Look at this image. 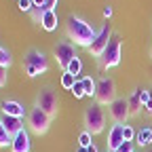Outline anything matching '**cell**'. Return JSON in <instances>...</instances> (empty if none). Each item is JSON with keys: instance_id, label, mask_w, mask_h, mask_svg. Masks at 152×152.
Masks as SVG:
<instances>
[{"instance_id": "cell-1", "label": "cell", "mask_w": 152, "mask_h": 152, "mask_svg": "<svg viewBox=\"0 0 152 152\" xmlns=\"http://www.w3.org/2000/svg\"><path fill=\"white\" fill-rule=\"evenodd\" d=\"M66 32L70 36V40H74V45H78V47H85L89 49V45L93 42V38H95V32L91 23H87L85 19L80 17H74L70 15L68 17V21H66Z\"/></svg>"}, {"instance_id": "cell-2", "label": "cell", "mask_w": 152, "mask_h": 152, "mask_svg": "<svg viewBox=\"0 0 152 152\" xmlns=\"http://www.w3.org/2000/svg\"><path fill=\"white\" fill-rule=\"evenodd\" d=\"M85 125H87V131L91 133V135H97V133L104 131V127H106V114H104V108L97 102L87 106V110H85Z\"/></svg>"}, {"instance_id": "cell-3", "label": "cell", "mask_w": 152, "mask_h": 152, "mask_svg": "<svg viewBox=\"0 0 152 152\" xmlns=\"http://www.w3.org/2000/svg\"><path fill=\"white\" fill-rule=\"evenodd\" d=\"M116 99V85L110 76H102L97 80V91H95V102L99 106H110Z\"/></svg>"}, {"instance_id": "cell-4", "label": "cell", "mask_w": 152, "mask_h": 152, "mask_svg": "<svg viewBox=\"0 0 152 152\" xmlns=\"http://www.w3.org/2000/svg\"><path fill=\"white\" fill-rule=\"evenodd\" d=\"M36 108H40L45 114H49V116H57V108H59V99H57V93L51 89V87H45L40 89V93H38L36 97Z\"/></svg>"}, {"instance_id": "cell-5", "label": "cell", "mask_w": 152, "mask_h": 152, "mask_svg": "<svg viewBox=\"0 0 152 152\" xmlns=\"http://www.w3.org/2000/svg\"><path fill=\"white\" fill-rule=\"evenodd\" d=\"M97 59H99V66H102L104 70L114 68V66L121 64V38H118V36H112L110 45L106 47V51L97 57Z\"/></svg>"}, {"instance_id": "cell-6", "label": "cell", "mask_w": 152, "mask_h": 152, "mask_svg": "<svg viewBox=\"0 0 152 152\" xmlns=\"http://www.w3.org/2000/svg\"><path fill=\"white\" fill-rule=\"evenodd\" d=\"M110 40H112V26L110 23H104L102 26V30L95 34V38H93V42L89 45V53L93 55V57H99L104 51H106V47L110 45Z\"/></svg>"}, {"instance_id": "cell-7", "label": "cell", "mask_w": 152, "mask_h": 152, "mask_svg": "<svg viewBox=\"0 0 152 152\" xmlns=\"http://www.w3.org/2000/svg\"><path fill=\"white\" fill-rule=\"evenodd\" d=\"M28 123H30V129L40 135V133H45V131L49 129L51 116H49V114H45L40 108H32V110H30V116H28Z\"/></svg>"}, {"instance_id": "cell-8", "label": "cell", "mask_w": 152, "mask_h": 152, "mask_svg": "<svg viewBox=\"0 0 152 152\" xmlns=\"http://www.w3.org/2000/svg\"><path fill=\"white\" fill-rule=\"evenodd\" d=\"M53 53H55L57 64L64 68V72H66L68 64L74 59V57H78V55H76V51H74V45H72V42H68V40H64V42H59V45H55Z\"/></svg>"}, {"instance_id": "cell-9", "label": "cell", "mask_w": 152, "mask_h": 152, "mask_svg": "<svg viewBox=\"0 0 152 152\" xmlns=\"http://www.w3.org/2000/svg\"><path fill=\"white\" fill-rule=\"evenodd\" d=\"M110 114H112V118L116 121L118 125H123V123H127V118L131 116L129 114V104H127V99L123 97V99H114L112 104H110Z\"/></svg>"}, {"instance_id": "cell-10", "label": "cell", "mask_w": 152, "mask_h": 152, "mask_svg": "<svg viewBox=\"0 0 152 152\" xmlns=\"http://www.w3.org/2000/svg\"><path fill=\"white\" fill-rule=\"evenodd\" d=\"M23 64H30V66H34L38 72H40V74L49 70V61H47L45 53L36 51V49H30V51L26 53V57H23Z\"/></svg>"}, {"instance_id": "cell-11", "label": "cell", "mask_w": 152, "mask_h": 152, "mask_svg": "<svg viewBox=\"0 0 152 152\" xmlns=\"http://www.w3.org/2000/svg\"><path fill=\"white\" fill-rule=\"evenodd\" d=\"M30 148H32V142H30V133L26 129H21L17 135H13L11 152H30Z\"/></svg>"}, {"instance_id": "cell-12", "label": "cell", "mask_w": 152, "mask_h": 152, "mask_svg": "<svg viewBox=\"0 0 152 152\" xmlns=\"http://www.w3.org/2000/svg\"><path fill=\"white\" fill-rule=\"evenodd\" d=\"M0 108H2V114H7V116H17V118L26 116V108L15 99H2Z\"/></svg>"}, {"instance_id": "cell-13", "label": "cell", "mask_w": 152, "mask_h": 152, "mask_svg": "<svg viewBox=\"0 0 152 152\" xmlns=\"http://www.w3.org/2000/svg\"><path fill=\"white\" fill-rule=\"evenodd\" d=\"M123 129H125V125H118V123L110 129V133H108V150H118L121 148V144L125 142Z\"/></svg>"}, {"instance_id": "cell-14", "label": "cell", "mask_w": 152, "mask_h": 152, "mask_svg": "<svg viewBox=\"0 0 152 152\" xmlns=\"http://www.w3.org/2000/svg\"><path fill=\"white\" fill-rule=\"evenodd\" d=\"M2 125L7 127V131L11 133V135H17L19 131L23 129V118H17V116H7V114H2Z\"/></svg>"}, {"instance_id": "cell-15", "label": "cell", "mask_w": 152, "mask_h": 152, "mask_svg": "<svg viewBox=\"0 0 152 152\" xmlns=\"http://www.w3.org/2000/svg\"><path fill=\"white\" fill-rule=\"evenodd\" d=\"M47 32H53L57 30V13L55 11H45V17H42V23H40Z\"/></svg>"}, {"instance_id": "cell-16", "label": "cell", "mask_w": 152, "mask_h": 152, "mask_svg": "<svg viewBox=\"0 0 152 152\" xmlns=\"http://www.w3.org/2000/svg\"><path fill=\"white\" fill-rule=\"evenodd\" d=\"M127 104H129V114H137L140 112V108H142V102H140V89H135L131 93V97L127 99Z\"/></svg>"}, {"instance_id": "cell-17", "label": "cell", "mask_w": 152, "mask_h": 152, "mask_svg": "<svg viewBox=\"0 0 152 152\" xmlns=\"http://www.w3.org/2000/svg\"><path fill=\"white\" fill-rule=\"evenodd\" d=\"M135 140H137L140 146H150V144H152V129H150V127L140 129L137 135H135Z\"/></svg>"}, {"instance_id": "cell-18", "label": "cell", "mask_w": 152, "mask_h": 152, "mask_svg": "<svg viewBox=\"0 0 152 152\" xmlns=\"http://www.w3.org/2000/svg\"><path fill=\"white\" fill-rule=\"evenodd\" d=\"M83 85H85V93L89 95V97H95V91H97V83H95L91 76H83Z\"/></svg>"}, {"instance_id": "cell-19", "label": "cell", "mask_w": 152, "mask_h": 152, "mask_svg": "<svg viewBox=\"0 0 152 152\" xmlns=\"http://www.w3.org/2000/svg\"><path fill=\"white\" fill-rule=\"evenodd\" d=\"M80 70H83V61L78 59V57H74V59L68 64V68H66V72H68V74H74V76H78Z\"/></svg>"}, {"instance_id": "cell-20", "label": "cell", "mask_w": 152, "mask_h": 152, "mask_svg": "<svg viewBox=\"0 0 152 152\" xmlns=\"http://www.w3.org/2000/svg\"><path fill=\"white\" fill-rule=\"evenodd\" d=\"M11 142H13V135L7 131V127L2 125V121H0V146H11Z\"/></svg>"}, {"instance_id": "cell-21", "label": "cell", "mask_w": 152, "mask_h": 152, "mask_svg": "<svg viewBox=\"0 0 152 152\" xmlns=\"http://www.w3.org/2000/svg\"><path fill=\"white\" fill-rule=\"evenodd\" d=\"M76 85V76L74 74H68V72H64L61 74V87L64 89H68V91H72V87Z\"/></svg>"}, {"instance_id": "cell-22", "label": "cell", "mask_w": 152, "mask_h": 152, "mask_svg": "<svg viewBox=\"0 0 152 152\" xmlns=\"http://www.w3.org/2000/svg\"><path fill=\"white\" fill-rule=\"evenodd\" d=\"M13 64V57H11V53L7 51V49H2V47H0V66H2V68H9Z\"/></svg>"}, {"instance_id": "cell-23", "label": "cell", "mask_w": 152, "mask_h": 152, "mask_svg": "<svg viewBox=\"0 0 152 152\" xmlns=\"http://www.w3.org/2000/svg\"><path fill=\"white\" fill-rule=\"evenodd\" d=\"M72 95H74L76 99H83L85 95H87V93H85V85H83V80H76V85L72 87Z\"/></svg>"}, {"instance_id": "cell-24", "label": "cell", "mask_w": 152, "mask_h": 152, "mask_svg": "<svg viewBox=\"0 0 152 152\" xmlns=\"http://www.w3.org/2000/svg\"><path fill=\"white\" fill-rule=\"evenodd\" d=\"M45 7H34L32 11H30V15H32V19H34V21L36 23H42V17H45Z\"/></svg>"}, {"instance_id": "cell-25", "label": "cell", "mask_w": 152, "mask_h": 152, "mask_svg": "<svg viewBox=\"0 0 152 152\" xmlns=\"http://www.w3.org/2000/svg\"><path fill=\"white\" fill-rule=\"evenodd\" d=\"M78 144H80V148H83V150H87V148L93 144V140H91V133H89V131H83V133H80Z\"/></svg>"}, {"instance_id": "cell-26", "label": "cell", "mask_w": 152, "mask_h": 152, "mask_svg": "<svg viewBox=\"0 0 152 152\" xmlns=\"http://www.w3.org/2000/svg\"><path fill=\"white\" fill-rule=\"evenodd\" d=\"M123 135H125V142H133V140H135V135H137V133L133 131V127L125 125V129H123Z\"/></svg>"}, {"instance_id": "cell-27", "label": "cell", "mask_w": 152, "mask_h": 152, "mask_svg": "<svg viewBox=\"0 0 152 152\" xmlns=\"http://www.w3.org/2000/svg\"><path fill=\"white\" fill-rule=\"evenodd\" d=\"M150 99H152V93L148 89H140V102H142V106H146Z\"/></svg>"}, {"instance_id": "cell-28", "label": "cell", "mask_w": 152, "mask_h": 152, "mask_svg": "<svg viewBox=\"0 0 152 152\" xmlns=\"http://www.w3.org/2000/svg\"><path fill=\"white\" fill-rule=\"evenodd\" d=\"M23 70H26V74L30 76V78H36V76L40 74V72H38V70H36L34 66H30V64H23Z\"/></svg>"}, {"instance_id": "cell-29", "label": "cell", "mask_w": 152, "mask_h": 152, "mask_svg": "<svg viewBox=\"0 0 152 152\" xmlns=\"http://www.w3.org/2000/svg\"><path fill=\"white\" fill-rule=\"evenodd\" d=\"M19 9H21L23 13H30L34 9V4H32V0H19Z\"/></svg>"}, {"instance_id": "cell-30", "label": "cell", "mask_w": 152, "mask_h": 152, "mask_svg": "<svg viewBox=\"0 0 152 152\" xmlns=\"http://www.w3.org/2000/svg\"><path fill=\"white\" fill-rule=\"evenodd\" d=\"M110 152H133V142H123L118 150H110Z\"/></svg>"}, {"instance_id": "cell-31", "label": "cell", "mask_w": 152, "mask_h": 152, "mask_svg": "<svg viewBox=\"0 0 152 152\" xmlns=\"http://www.w3.org/2000/svg\"><path fill=\"white\" fill-rule=\"evenodd\" d=\"M7 80H9L7 68H2V66H0V87H7Z\"/></svg>"}, {"instance_id": "cell-32", "label": "cell", "mask_w": 152, "mask_h": 152, "mask_svg": "<svg viewBox=\"0 0 152 152\" xmlns=\"http://www.w3.org/2000/svg\"><path fill=\"white\" fill-rule=\"evenodd\" d=\"M55 7H57V0H45V9L47 11H55Z\"/></svg>"}, {"instance_id": "cell-33", "label": "cell", "mask_w": 152, "mask_h": 152, "mask_svg": "<svg viewBox=\"0 0 152 152\" xmlns=\"http://www.w3.org/2000/svg\"><path fill=\"white\" fill-rule=\"evenodd\" d=\"M104 17H106V19H110V17H112V7H110V4H108V7H104Z\"/></svg>"}, {"instance_id": "cell-34", "label": "cell", "mask_w": 152, "mask_h": 152, "mask_svg": "<svg viewBox=\"0 0 152 152\" xmlns=\"http://www.w3.org/2000/svg\"><path fill=\"white\" fill-rule=\"evenodd\" d=\"M85 152H99V150H97V146H95V144H91V146H89Z\"/></svg>"}, {"instance_id": "cell-35", "label": "cell", "mask_w": 152, "mask_h": 152, "mask_svg": "<svg viewBox=\"0 0 152 152\" xmlns=\"http://www.w3.org/2000/svg\"><path fill=\"white\" fill-rule=\"evenodd\" d=\"M34 7H45V0H32Z\"/></svg>"}, {"instance_id": "cell-36", "label": "cell", "mask_w": 152, "mask_h": 152, "mask_svg": "<svg viewBox=\"0 0 152 152\" xmlns=\"http://www.w3.org/2000/svg\"><path fill=\"white\" fill-rule=\"evenodd\" d=\"M144 108H146V112H148V114H152V99H150V102H148Z\"/></svg>"}, {"instance_id": "cell-37", "label": "cell", "mask_w": 152, "mask_h": 152, "mask_svg": "<svg viewBox=\"0 0 152 152\" xmlns=\"http://www.w3.org/2000/svg\"><path fill=\"white\" fill-rule=\"evenodd\" d=\"M78 152H85V150H83V148H80V150H78Z\"/></svg>"}, {"instance_id": "cell-38", "label": "cell", "mask_w": 152, "mask_h": 152, "mask_svg": "<svg viewBox=\"0 0 152 152\" xmlns=\"http://www.w3.org/2000/svg\"><path fill=\"white\" fill-rule=\"evenodd\" d=\"M150 53H152V49H150Z\"/></svg>"}, {"instance_id": "cell-39", "label": "cell", "mask_w": 152, "mask_h": 152, "mask_svg": "<svg viewBox=\"0 0 152 152\" xmlns=\"http://www.w3.org/2000/svg\"><path fill=\"white\" fill-rule=\"evenodd\" d=\"M108 152H110V150H108Z\"/></svg>"}]
</instances>
